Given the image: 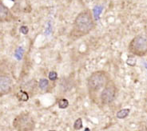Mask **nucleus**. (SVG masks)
Instances as JSON below:
<instances>
[{
  "label": "nucleus",
  "instance_id": "11",
  "mask_svg": "<svg viewBox=\"0 0 147 131\" xmlns=\"http://www.w3.org/2000/svg\"><path fill=\"white\" fill-rule=\"evenodd\" d=\"M69 107V102L66 98H62L58 101V107L60 109H66Z\"/></svg>",
  "mask_w": 147,
  "mask_h": 131
},
{
  "label": "nucleus",
  "instance_id": "13",
  "mask_svg": "<svg viewBox=\"0 0 147 131\" xmlns=\"http://www.w3.org/2000/svg\"><path fill=\"white\" fill-rule=\"evenodd\" d=\"M48 77H49L50 81H52V82H55V81H57L58 80L57 72L53 71V70H52V71H50V72L49 73Z\"/></svg>",
  "mask_w": 147,
  "mask_h": 131
},
{
  "label": "nucleus",
  "instance_id": "14",
  "mask_svg": "<svg viewBox=\"0 0 147 131\" xmlns=\"http://www.w3.org/2000/svg\"><path fill=\"white\" fill-rule=\"evenodd\" d=\"M135 131H147V126H142Z\"/></svg>",
  "mask_w": 147,
  "mask_h": 131
},
{
  "label": "nucleus",
  "instance_id": "2",
  "mask_svg": "<svg viewBox=\"0 0 147 131\" xmlns=\"http://www.w3.org/2000/svg\"><path fill=\"white\" fill-rule=\"evenodd\" d=\"M110 79V74L106 70L94 71L87 78L86 86L89 97L94 103H99L101 92Z\"/></svg>",
  "mask_w": 147,
  "mask_h": 131
},
{
  "label": "nucleus",
  "instance_id": "8",
  "mask_svg": "<svg viewBox=\"0 0 147 131\" xmlns=\"http://www.w3.org/2000/svg\"><path fill=\"white\" fill-rule=\"evenodd\" d=\"M38 87L40 88V90L46 91L50 87V81L46 78H41L38 82Z\"/></svg>",
  "mask_w": 147,
  "mask_h": 131
},
{
  "label": "nucleus",
  "instance_id": "4",
  "mask_svg": "<svg viewBox=\"0 0 147 131\" xmlns=\"http://www.w3.org/2000/svg\"><path fill=\"white\" fill-rule=\"evenodd\" d=\"M13 127L17 131H33L35 128V122L29 113L23 112L15 118Z\"/></svg>",
  "mask_w": 147,
  "mask_h": 131
},
{
  "label": "nucleus",
  "instance_id": "15",
  "mask_svg": "<svg viewBox=\"0 0 147 131\" xmlns=\"http://www.w3.org/2000/svg\"><path fill=\"white\" fill-rule=\"evenodd\" d=\"M21 31L23 34H27L28 33V28L26 26H22L21 27Z\"/></svg>",
  "mask_w": 147,
  "mask_h": 131
},
{
  "label": "nucleus",
  "instance_id": "3",
  "mask_svg": "<svg viewBox=\"0 0 147 131\" xmlns=\"http://www.w3.org/2000/svg\"><path fill=\"white\" fill-rule=\"evenodd\" d=\"M128 51L137 57L147 55V34H139L133 38L128 46Z\"/></svg>",
  "mask_w": 147,
  "mask_h": 131
},
{
  "label": "nucleus",
  "instance_id": "16",
  "mask_svg": "<svg viewBox=\"0 0 147 131\" xmlns=\"http://www.w3.org/2000/svg\"><path fill=\"white\" fill-rule=\"evenodd\" d=\"M50 131H54V130H50Z\"/></svg>",
  "mask_w": 147,
  "mask_h": 131
},
{
  "label": "nucleus",
  "instance_id": "1",
  "mask_svg": "<svg viewBox=\"0 0 147 131\" xmlns=\"http://www.w3.org/2000/svg\"><path fill=\"white\" fill-rule=\"evenodd\" d=\"M95 26L96 24L91 11L89 9L83 10L74 19L68 38L72 42L76 41L89 34Z\"/></svg>",
  "mask_w": 147,
  "mask_h": 131
},
{
  "label": "nucleus",
  "instance_id": "5",
  "mask_svg": "<svg viewBox=\"0 0 147 131\" xmlns=\"http://www.w3.org/2000/svg\"><path fill=\"white\" fill-rule=\"evenodd\" d=\"M117 94H118L117 86L114 80L110 79L101 92L99 97V103L103 106L110 105L115 101L117 98Z\"/></svg>",
  "mask_w": 147,
  "mask_h": 131
},
{
  "label": "nucleus",
  "instance_id": "17",
  "mask_svg": "<svg viewBox=\"0 0 147 131\" xmlns=\"http://www.w3.org/2000/svg\"><path fill=\"white\" fill-rule=\"evenodd\" d=\"M146 98H147V95H146Z\"/></svg>",
  "mask_w": 147,
  "mask_h": 131
},
{
  "label": "nucleus",
  "instance_id": "12",
  "mask_svg": "<svg viewBox=\"0 0 147 131\" xmlns=\"http://www.w3.org/2000/svg\"><path fill=\"white\" fill-rule=\"evenodd\" d=\"M82 128V120L81 118H78L75 122H74V129L75 130H79Z\"/></svg>",
  "mask_w": 147,
  "mask_h": 131
},
{
  "label": "nucleus",
  "instance_id": "9",
  "mask_svg": "<svg viewBox=\"0 0 147 131\" xmlns=\"http://www.w3.org/2000/svg\"><path fill=\"white\" fill-rule=\"evenodd\" d=\"M130 112V109H128V108H126V109H122V110H119V112L117 113L116 117L119 119L126 118L127 116L129 115Z\"/></svg>",
  "mask_w": 147,
  "mask_h": 131
},
{
  "label": "nucleus",
  "instance_id": "7",
  "mask_svg": "<svg viewBox=\"0 0 147 131\" xmlns=\"http://www.w3.org/2000/svg\"><path fill=\"white\" fill-rule=\"evenodd\" d=\"M14 19V15L11 12L10 9L0 0V22H11Z\"/></svg>",
  "mask_w": 147,
  "mask_h": 131
},
{
  "label": "nucleus",
  "instance_id": "6",
  "mask_svg": "<svg viewBox=\"0 0 147 131\" xmlns=\"http://www.w3.org/2000/svg\"><path fill=\"white\" fill-rule=\"evenodd\" d=\"M12 79L7 76L0 77V97L9 94L12 91Z\"/></svg>",
  "mask_w": 147,
  "mask_h": 131
},
{
  "label": "nucleus",
  "instance_id": "10",
  "mask_svg": "<svg viewBox=\"0 0 147 131\" xmlns=\"http://www.w3.org/2000/svg\"><path fill=\"white\" fill-rule=\"evenodd\" d=\"M17 97H18L19 101H22V102H26L29 99V94L26 91L20 90V92L17 94Z\"/></svg>",
  "mask_w": 147,
  "mask_h": 131
}]
</instances>
